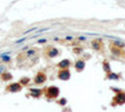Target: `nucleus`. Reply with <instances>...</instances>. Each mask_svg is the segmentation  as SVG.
Returning <instances> with one entry per match:
<instances>
[{
    "label": "nucleus",
    "instance_id": "obj_1",
    "mask_svg": "<svg viewBox=\"0 0 125 112\" xmlns=\"http://www.w3.org/2000/svg\"><path fill=\"white\" fill-rule=\"evenodd\" d=\"M45 95H46V97H49V99H55V97L59 96V88L56 86H50V87L46 88Z\"/></svg>",
    "mask_w": 125,
    "mask_h": 112
},
{
    "label": "nucleus",
    "instance_id": "obj_2",
    "mask_svg": "<svg viewBox=\"0 0 125 112\" xmlns=\"http://www.w3.org/2000/svg\"><path fill=\"white\" fill-rule=\"evenodd\" d=\"M124 103H125V92L119 91L114 97L113 105H124Z\"/></svg>",
    "mask_w": 125,
    "mask_h": 112
},
{
    "label": "nucleus",
    "instance_id": "obj_3",
    "mask_svg": "<svg viewBox=\"0 0 125 112\" xmlns=\"http://www.w3.org/2000/svg\"><path fill=\"white\" fill-rule=\"evenodd\" d=\"M58 79H60L63 81H66L70 79V72L68 69H64V70H60L58 72Z\"/></svg>",
    "mask_w": 125,
    "mask_h": 112
},
{
    "label": "nucleus",
    "instance_id": "obj_4",
    "mask_svg": "<svg viewBox=\"0 0 125 112\" xmlns=\"http://www.w3.org/2000/svg\"><path fill=\"white\" fill-rule=\"evenodd\" d=\"M21 87L23 86L20 85V82H15V84H11V85H9L6 87V91L8 92H19L21 90Z\"/></svg>",
    "mask_w": 125,
    "mask_h": 112
},
{
    "label": "nucleus",
    "instance_id": "obj_5",
    "mask_svg": "<svg viewBox=\"0 0 125 112\" xmlns=\"http://www.w3.org/2000/svg\"><path fill=\"white\" fill-rule=\"evenodd\" d=\"M35 84L36 85H41V84H44V82L46 81V75L45 73H43V72H39L38 75L35 76Z\"/></svg>",
    "mask_w": 125,
    "mask_h": 112
},
{
    "label": "nucleus",
    "instance_id": "obj_6",
    "mask_svg": "<svg viewBox=\"0 0 125 112\" xmlns=\"http://www.w3.org/2000/svg\"><path fill=\"white\" fill-rule=\"evenodd\" d=\"M75 67H76V70H78L79 72L83 71L84 67H85V61H84V60H78L76 64H75Z\"/></svg>",
    "mask_w": 125,
    "mask_h": 112
},
{
    "label": "nucleus",
    "instance_id": "obj_7",
    "mask_svg": "<svg viewBox=\"0 0 125 112\" xmlns=\"http://www.w3.org/2000/svg\"><path fill=\"white\" fill-rule=\"evenodd\" d=\"M58 66L60 67L61 70H64V69H68V67L70 66V61L69 60H63V61H60L58 64Z\"/></svg>",
    "mask_w": 125,
    "mask_h": 112
},
{
    "label": "nucleus",
    "instance_id": "obj_8",
    "mask_svg": "<svg viewBox=\"0 0 125 112\" xmlns=\"http://www.w3.org/2000/svg\"><path fill=\"white\" fill-rule=\"evenodd\" d=\"M41 90H38V88H31L30 90V95L33 96V97H40L41 96Z\"/></svg>",
    "mask_w": 125,
    "mask_h": 112
},
{
    "label": "nucleus",
    "instance_id": "obj_9",
    "mask_svg": "<svg viewBox=\"0 0 125 112\" xmlns=\"http://www.w3.org/2000/svg\"><path fill=\"white\" fill-rule=\"evenodd\" d=\"M93 47H94L95 50H101V49H103L101 41H100V40H95V41L93 42Z\"/></svg>",
    "mask_w": 125,
    "mask_h": 112
},
{
    "label": "nucleus",
    "instance_id": "obj_10",
    "mask_svg": "<svg viewBox=\"0 0 125 112\" xmlns=\"http://www.w3.org/2000/svg\"><path fill=\"white\" fill-rule=\"evenodd\" d=\"M113 46L118 47V49H125V44L119 41V40H114V44H113Z\"/></svg>",
    "mask_w": 125,
    "mask_h": 112
},
{
    "label": "nucleus",
    "instance_id": "obj_11",
    "mask_svg": "<svg viewBox=\"0 0 125 112\" xmlns=\"http://www.w3.org/2000/svg\"><path fill=\"white\" fill-rule=\"evenodd\" d=\"M58 54H59V52H58L56 49H50L49 52H48V56L49 57H55V56H58Z\"/></svg>",
    "mask_w": 125,
    "mask_h": 112
},
{
    "label": "nucleus",
    "instance_id": "obj_12",
    "mask_svg": "<svg viewBox=\"0 0 125 112\" xmlns=\"http://www.w3.org/2000/svg\"><path fill=\"white\" fill-rule=\"evenodd\" d=\"M108 79H109V80H119L120 77H119V75H118V73L109 72V73H108Z\"/></svg>",
    "mask_w": 125,
    "mask_h": 112
},
{
    "label": "nucleus",
    "instance_id": "obj_13",
    "mask_svg": "<svg viewBox=\"0 0 125 112\" xmlns=\"http://www.w3.org/2000/svg\"><path fill=\"white\" fill-rule=\"evenodd\" d=\"M13 79V76H11V73H6V72H4V73H1V80L3 81H8V80H11Z\"/></svg>",
    "mask_w": 125,
    "mask_h": 112
},
{
    "label": "nucleus",
    "instance_id": "obj_14",
    "mask_svg": "<svg viewBox=\"0 0 125 112\" xmlns=\"http://www.w3.org/2000/svg\"><path fill=\"white\" fill-rule=\"evenodd\" d=\"M35 54H36V51H35V50H29V51L26 52V56H28V57H33Z\"/></svg>",
    "mask_w": 125,
    "mask_h": 112
},
{
    "label": "nucleus",
    "instance_id": "obj_15",
    "mask_svg": "<svg viewBox=\"0 0 125 112\" xmlns=\"http://www.w3.org/2000/svg\"><path fill=\"white\" fill-rule=\"evenodd\" d=\"M29 81H30V80H29V77H24V79L20 80V85L23 86V85H25V84H29Z\"/></svg>",
    "mask_w": 125,
    "mask_h": 112
},
{
    "label": "nucleus",
    "instance_id": "obj_16",
    "mask_svg": "<svg viewBox=\"0 0 125 112\" xmlns=\"http://www.w3.org/2000/svg\"><path fill=\"white\" fill-rule=\"evenodd\" d=\"M1 60H4V61H9L10 60V56L9 55H1V57H0Z\"/></svg>",
    "mask_w": 125,
    "mask_h": 112
},
{
    "label": "nucleus",
    "instance_id": "obj_17",
    "mask_svg": "<svg viewBox=\"0 0 125 112\" xmlns=\"http://www.w3.org/2000/svg\"><path fill=\"white\" fill-rule=\"evenodd\" d=\"M104 70H105L108 73L110 72V67H109V64H108V62H104Z\"/></svg>",
    "mask_w": 125,
    "mask_h": 112
},
{
    "label": "nucleus",
    "instance_id": "obj_18",
    "mask_svg": "<svg viewBox=\"0 0 125 112\" xmlns=\"http://www.w3.org/2000/svg\"><path fill=\"white\" fill-rule=\"evenodd\" d=\"M59 103H60V105H65V103H66V100H65V99H61L60 101H59Z\"/></svg>",
    "mask_w": 125,
    "mask_h": 112
},
{
    "label": "nucleus",
    "instance_id": "obj_19",
    "mask_svg": "<svg viewBox=\"0 0 125 112\" xmlns=\"http://www.w3.org/2000/svg\"><path fill=\"white\" fill-rule=\"evenodd\" d=\"M4 70H5V66H0V73H1Z\"/></svg>",
    "mask_w": 125,
    "mask_h": 112
}]
</instances>
